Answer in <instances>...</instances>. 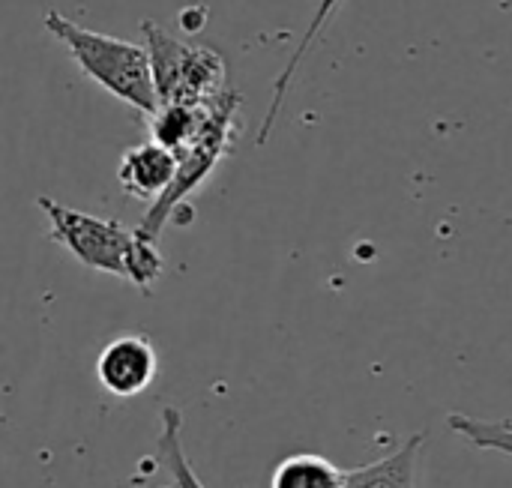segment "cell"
<instances>
[{"label": "cell", "instance_id": "cell-1", "mask_svg": "<svg viewBox=\"0 0 512 488\" xmlns=\"http://www.w3.org/2000/svg\"><path fill=\"white\" fill-rule=\"evenodd\" d=\"M45 30L66 45L69 57L90 81H96L102 90H108L111 96H117L138 114H147V117L156 114L159 99L153 87L147 48L108 36V33L87 30L69 21L66 15H60L57 9L45 12Z\"/></svg>", "mask_w": 512, "mask_h": 488}, {"label": "cell", "instance_id": "cell-2", "mask_svg": "<svg viewBox=\"0 0 512 488\" xmlns=\"http://www.w3.org/2000/svg\"><path fill=\"white\" fill-rule=\"evenodd\" d=\"M147 57L159 105L186 102L201 105L225 93V60L207 45H189L162 30L156 21H144Z\"/></svg>", "mask_w": 512, "mask_h": 488}, {"label": "cell", "instance_id": "cell-3", "mask_svg": "<svg viewBox=\"0 0 512 488\" xmlns=\"http://www.w3.org/2000/svg\"><path fill=\"white\" fill-rule=\"evenodd\" d=\"M240 105V96L225 90L210 102V114L204 123L201 138L183 153L177 156V171L168 183V189L150 204V210L144 213V219L138 222V234L147 240H159L162 228L168 225V219L174 216L177 207H183V201L198 192L207 177L213 174V168L225 159V153L231 150V138H234V111Z\"/></svg>", "mask_w": 512, "mask_h": 488}, {"label": "cell", "instance_id": "cell-4", "mask_svg": "<svg viewBox=\"0 0 512 488\" xmlns=\"http://www.w3.org/2000/svg\"><path fill=\"white\" fill-rule=\"evenodd\" d=\"M36 204L48 219V237L60 243L78 264L96 273L126 279L132 252L141 240L138 231L123 228L117 219H99V216L72 210L45 195H39Z\"/></svg>", "mask_w": 512, "mask_h": 488}, {"label": "cell", "instance_id": "cell-5", "mask_svg": "<svg viewBox=\"0 0 512 488\" xmlns=\"http://www.w3.org/2000/svg\"><path fill=\"white\" fill-rule=\"evenodd\" d=\"M159 354L144 333H123L111 339L96 357V381L114 399H135L156 381Z\"/></svg>", "mask_w": 512, "mask_h": 488}, {"label": "cell", "instance_id": "cell-6", "mask_svg": "<svg viewBox=\"0 0 512 488\" xmlns=\"http://www.w3.org/2000/svg\"><path fill=\"white\" fill-rule=\"evenodd\" d=\"M174 171H177L174 153H168L156 141H144V144H135L123 153L117 177H120V186L129 198L153 204L168 189Z\"/></svg>", "mask_w": 512, "mask_h": 488}, {"label": "cell", "instance_id": "cell-7", "mask_svg": "<svg viewBox=\"0 0 512 488\" xmlns=\"http://www.w3.org/2000/svg\"><path fill=\"white\" fill-rule=\"evenodd\" d=\"M423 444H426V432L411 435L390 456H384L372 465H363L357 471H348L345 488H417Z\"/></svg>", "mask_w": 512, "mask_h": 488}, {"label": "cell", "instance_id": "cell-8", "mask_svg": "<svg viewBox=\"0 0 512 488\" xmlns=\"http://www.w3.org/2000/svg\"><path fill=\"white\" fill-rule=\"evenodd\" d=\"M210 102H201V105H186V102L159 105L153 120H150L153 141L162 144L168 153H174V159L183 156L201 138L207 114H210Z\"/></svg>", "mask_w": 512, "mask_h": 488}, {"label": "cell", "instance_id": "cell-9", "mask_svg": "<svg viewBox=\"0 0 512 488\" xmlns=\"http://www.w3.org/2000/svg\"><path fill=\"white\" fill-rule=\"evenodd\" d=\"M339 6H342V0H318V9H315V15H312V21H309L306 33H303L300 45L294 48V54H291L288 66L282 69V75H279V78H276V84H273V102H270V108H267V117H264V123H261V129H258V141H255V144H267V138H270L273 126H276V120H279L282 102H285V96H288V87H291V81H294V75H297V69H300V63L306 60L309 48H312V45H315V39L324 33V27L330 24V18L336 15V9H339Z\"/></svg>", "mask_w": 512, "mask_h": 488}, {"label": "cell", "instance_id": "cell-10", "mask_svg": "<svg viewBox=\"0 0 512 488\" xmlns=\"http://www.w3.org/2000/svg\"><path fill=\"white\" fill-rule=\"evenodd\" d=\"M348 471L318 453H294L273 471L270 488H345Z\"/></svg>", "mask_w": 512, "mask_h": 488}, {"label": "cell", "instance_id": "cell-11", "mask_svg": "<svg viewBox=\"0 0 512 488\" xmlns=\"http://www.w3.org/2000/svg\"><path fill=\"white\" fill-rule=\"evenodd\" d=\"M156 456L162 471L171 477L174 488H204L198 474L192 471L183 450V417L177 408H162V432L156 441Z\"/></svg>", "mask_w": 512, "mask_h": 488}, {"label": "cell", "instance_id": "cell-12", "mask_svg": "<svg viewBox=\"0 0 512 488\" xmlns=\"http://www.w3.org/2000/svg\"><path fill=\"white\" fill-rule=\"evenodd\" d=\"M447 426L462 435L468 444H474L477 450H492L501 456L512 459V426L510 423H489V420H477V417H465V414H450Z\"/></svg>", "mask_w": 512, "mask_h": 488}, {"label": "cell", "instance_id": "cell-13", "mask_svg": "<svg viewBox=\"0 0 512 488\" xmlns=\"http://www.w3.org/2000/svg\"><path fill=\"white\" fill-rule=\"evenodd\" d=\"M510 426H512V423H510Z\"/></svg>", "mask_w": 512, "mask_h": 488}]
</instances>
